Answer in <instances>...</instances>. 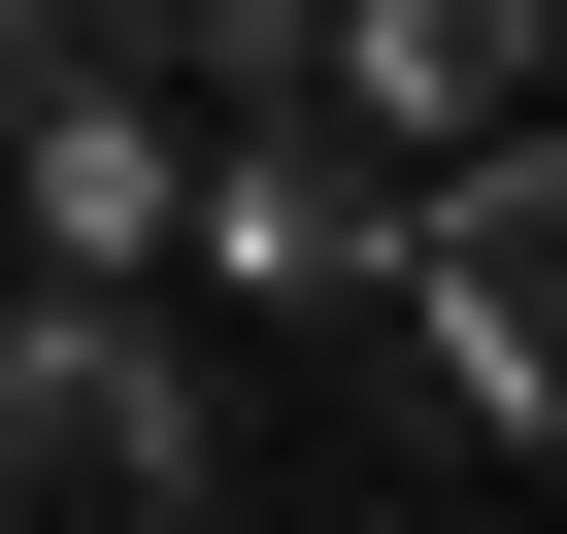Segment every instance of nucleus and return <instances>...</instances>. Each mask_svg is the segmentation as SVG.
I'll return each instance as SVG.
<instances>
[{
	"label": "nucleus",
	"mask_w": 567,
	"mask_h": 534,
	"mask_svg": "<svg viewBox=\"0 0 567 534\" xmlns=\"http://www.w3.org/2000/svg\"><path fill=\"white\" fill-rule=\"evenodd\" d=\"M368 301L434 335V401H467V434H534V401H567V167H534V101H467V167H401Z\"/></svg>",
	"instance_id": "1"
},
{
	"label": "nucleus",
	"mask_w": 567,
	"mask_h": 534,
	"mask_svg": "<svg viewBox=\"0 0 567 534\" xmlns=\"http://www.w3.org/2000/svg\"><path fill=\"white\" fill-rule=\"evenodd\" d=\"M200 101H234V134H200L167 201L267 267V301H368V234H401V101H368L334 34H301V68H200Z\"/></svg>",
	"instance_id": "2"
},
{
	"label": "nucleus",
	"mask_w": 567,
	"mask_h": 534,
	"mask_svg": "<svg viewBox=\"0 0 567 534\" xmlns=\"http://www.w3.org/2000/svg\"><path fill=\"white\" fill-rule=\"evenodd\" d=\"M200 368L134 335V267H68V301H0V501H200Z\"/></svg>",
	"instance_id": "3"
},
{
	"label": "nucleus",
	"mask_w": 567,
	"mask_h": 534,
	"mask_svg": "<svg viewBox=\"0 0 567 534\" xmlns=\"http://www.w3.org/2000/svg\"><path fill=\"white\" fill-rule=\"evenodd\" d=\"M0 201H34V267H134V234H167V101H134V68H34Z\"/></svg>",
	"instance_id": "4"
},
{
	"label": "nucleus",
	"mask_w": 567,
	"mask_h": 534,
	"mask_svg": "<svg viewBox=\"0 0 567 534\" xmlns=\"http://www.w3.org/2000/svg\"><path fill=\"white\" fill-rule=\"evenodd\" d=\"M334 68H368L401 134H467V101H534V0H334Z\"/></svg>",
	"instance_id": "5"
},
{
	"label": "nucleus",
	"mask_w": 567,
	"mask_h": 534,
	"mask_svg": "<svg viewBox=\"0 0 567 534\" xmlns=\"http://www.w3.org/2000/svg\"><path fill=\"white\" fill-rule=\"evenodd\" d=\"M34 34H101V68H301L334 0H34Z\"/></svg>",
	"instance_id": "6"
},
{
	"label": "nucleus",
	"mask_w": 567,
	"mask_h": 534,
	"mask_svg": "<svg viewBox=\"0 0 567 534\" xmlns=\"http://www.w3.org/2000/svg\"><path fill=\"white\" fill-rule=\"evenodd\" d=\"M0 68H34V0H0Z\"/></svg>",
	"instance_id": "7"
}]
</instances>
